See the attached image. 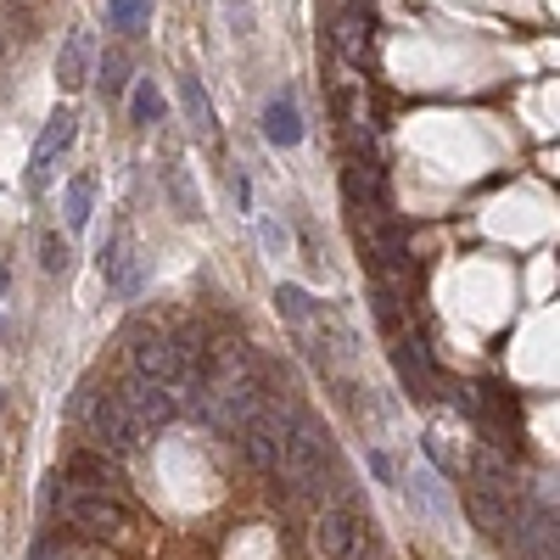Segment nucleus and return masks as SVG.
I'll return each instance as SVG.
<instances>
[{
	"instance_id": "4",
	"label": "nucleus",
	"mask_w": 560,
	"mask_h": 560,
	"mask_svg": "<svg viewBox=\"0 0 560 560\" xmlns=\"http://www.w3.org/2000/svg\"><path fill=\"white\" fill-rule=\"evenodd\" d=\"M73 135H79L73 107H57L51 118H45V129H39V140H34V158H28V191H45V185H51L57 158L73 147Z\"/></svg>"
},
{
	"instance_id": "13",
	"label": "nucleus",
	"mask_w": 560,
	"mask_h": 560,
	"mask_svg": "<svg viewBox=\"0 0 560 560\" xmlns=\"http://www.w3.org/2000/svg\"><path fill=\"white\" fill-rule=\"evenodd\" d=\"M264 140L269 147H298L303 140V113L292 102V90H280V96L264 107Z\"/></svg>"
},
{
	"instance_id": "5",
	"label": "nucleus",
	"mask_w": 560,
	"mask_h": 560,
	"mask_svg": "<svg viewBox=\"0 0 560 560\" xmlns=\"http://www.w3.org/2000/svg\"><path fill=\"white\" fill-rule=\"evenodd\" d=\"M314 544H319L325 560H359V549H364V522H359V510H353L348 499L325 504V510H319V527H314Z\"/></svg>"
},
{
	"instance_id": "2",
	"label": "nucleus",
	"mask_w": 560,
	"mask_h": 560,
	"mask_svg": "<svg viewBox=\"0 0 560 560\" xmlns=\"http://www.w3.org/2000/svg\"><path fill=\"white\" fill-rule=\"evenodd\" d=\"M73 415L84 420V432L96 438V448H102V454H129V448L140 443V427L129 420L124 398H118V393H107V387L96 393V382H84V387H79Z\"/></svg>"
},
{
	"instance_id": "22",
	"label": "nucleus",
	"mask_w": 560,
	"mask_h": 560,
	"mask_svg": "<svg viewBox=\"0 0 560 560\" xmlns=\"http://www.w3.org/2000/svg\"><path fill=\"white\" fill-rule=\"evenodd\" d=\"M364 465H370V477H376L382 488H398V465L387 448H364Z\"/></svg>"
},
{
	"instance_id": "11",
	"label": "nucleus",
	"mask_w": 560,
	"mask_h": 560,
	"mask_svg": "<svg viewBox=\"0 0 560 560\" xmlns=\"http://www.w3.org/2000/svg\"><path fill=\"white\" fill-rule=\"evenodd\" d=\"M179 107H185V118H191V129H197L202 147H219V118H213V102H208V90H202L197 68L179 73Z\"/></svg>"
},
{
	"instance_id": "23",
	"label": "nucleus",
	"mask_w": 560,
	"mask_h": 560,
	"mask_svg": "<svg viewBox=\"0 0 560 560\" xmlns=\"http://www.w3.org/2000/svg\"><path fill=\"white\" fill-rule=\"evenodd\" d=\"M264 242H269V253H287V247H292V230L275 224V219H264Z\"/></svg>"
},
{
	"instance_id": "8",
	"label": "nucleus",
	"mask_w": 560,
	"mask_h": 560,
	"mask_svg": "<svg viewBox=\"0 0 560 560\" xmlns=\"http://www.w3.org/2000/svg\"><path fill=\"white\" fill-rule=\"evenodd\" d=\"M102 275H107V287L118 298H140V287H147V253L129 242V230H118V236L102 247Z\"/></svg>"
},
{
	"instance_id": "26",
	"label": "nucleus",
	"mask_w": 560,
	"mask_h": 560,
	"mask_svg": "<svg viewBox=\"0 0 560 560\" xmlns=\"http://www.w3.org/2000/svg\"><path fill=\"white\" fill-rule=\"evenodd\" d=\"M12 292V269H7V258H0V298Z\"/></svg>"
},
{
	"instance_id": "17",
	"label": "nucleus",
	"mask_w": 560,
	"mask_h": 560,
	"mask_svg": "<svg viewBox=\"0 0 560 560\" xmlns=\"http://www.w3.org/2000/svg\"><path fill=\"white\" fill-rule=\"evenodd\" d=\"M370 303H376V325L387 337H398L404 331V314H398V292H393V280H376L370 275Z\"/></svg>"
},
{
	"instance_id": "1",
	"label": "nucleus",
	"mask_w": 560,
	"mask_h": 560,
	"mask_svg": "<svg viewBox=\"0 0 560 560\" xmlns=\"http://www.w3.org/2000/svg\"><path fill=\"white\" fill-rule=\"evenodd\" d=\"M45 504H57L62 516L90 533V538H118L129 527V504L118 493H96V488H73L62 477H51V488H45Z\"/></svg>"
},
{
	"instance_id": "9",
	"label": "nucleus",
	"mask_w": 560,
	"mask_h": 560,
	"mask_svg": "<svg viewBox=\"0 0 560 560\" xmlns=\"http://www.w3.org/2000/svg\"><path fill=\"white\" fill-rule=\"evenodd\" d=\"M236 443H242V454H247V465L258 477H280V427H275V415H253L247 427L236 432Z\"/></svg>"
},
{
	"instance_id": "25",
	"label": "nucleus",
	"mask_w": 560,
	"mask_h": 560,
	"mask_svg": "<svg viewBox=\"0 0 560 560\" xmlns=\"http://www.w3.org/2000/svg\"><path fill=\"white\" fill-rule=\"evenodd\" d=\"M230 191H236V202H242V213H253V185H247V174L236 168L230 174Z\"/></svg>"
},
{
	"instance_id": "3",
	"label": "nucleus",
	"mask_w": 560,
	"mask_h": 560,
	"mask_svg": "<svg viewBox=\"0 0 560 560\" xmlns=\"http://www.w3.org/2000/svg\"><path fill=\"white\" fill-rule=\"evenodd\" d=\"M124 364H129V382H147V387H168L174 393V353H168V337L158 331V325H129Z\"/></svg>"
},
{
	"instance_id": "19",
	"label": "nucleus",
	"mask_w": 560,
	"mask_h": 560,
	"mask_svg": "<svg viewBox=\"0 0 560 560\" xmlns=\"http://www.w3.org/2000/svg\"><path fill=\"white\" fill-rule=\"evenodd\" d=\"M124 84H129V51L124 45H107L102 51V96H118Z\"/></svg>"
},
{
	"instance_id": "7",
	"label": "nucleus",
	"mask_w": 560,
	"mask_h": 560,
	"mask_svg": "<svg viewBox=\"0 0 560 560\" xmlns=\"http://www.w3.org/2000/svg\"><path fill=\"white\" fill-rule=\"evenodd\" d=\"M113 393L124 398V409H129V420L140 432H163V427H174V415H179V398L168 387H147V382L124 376V387H113Z\"/></svg>"
},
{
	"instance_id": "20",
	"label": "nucleus",
	"mask_w": 560,
	"mask_h": 560,
	"mask_svg": "<svg viewBox=\"0 0 560 560\" xmlns=\"http://www.w3.org/2000/svg\"><path fill=\"white\" fill-rule=\"evenodd\" d=\"M147 18H152V0H107V23H113L118 34L140 28Z\"/></svg>"
},
{
	"instance_id": "18",
	"label": "nucleus",
	"mask_w": 560,
	"mask_h": 560,
	"mask_svg": "<svg viewBox=\"0 0 560 560\" xmlns=\"http://www.w3.org/2000/svg\"><path fill=\"white\" fill-rule=\"evenodd\" d=\"M129 118H135L140 129L163 124V90H158L152 79H140V84H135V96H129Z\"/></svg>"
},
{
	"instance_id": "10",
	"label": "nucleus",
	"mask_w": 560,
	"mask_h": 560,
	"mask_svg": "<svg viewBox=\"0 0 560 560\" xmlns=\"http://www.w3.org/2000/svg\"><path fill=\"white\" fill-rule=\"evenodd\" d=\"M364 34H370V7H337L331 45L342 51V62H348V68H364V62H370V45H364Z\"/></svg>"
},
{
	"instance_id": "24",
	"label": "nucleus",
	"mask_w": 560,
	"mask_h": 560,
	"mask_svg": "<svg viewBox=\"0 0 560 560\" xmlns=\"http://www.w3.org/2000/svg\"><path fill=\"white\" fill-rule=\"evenodd\" d=\"M224 18H230V28H236V34H247V28H253V12H247V0H224Z\"/></svg>"
},
{
	"instance_id": "12",
	"label": "nucleus",
	"mask_w": 560,
	"mask_h": 560,
	"mask_svg": "<svg viewBox=\"0 0 560 560\" xmlns=\"http://www.w3.org/2000/svg\"><path fill=\"white\" fill-rule=\"evenodd\" d=\"M62 482H73V488H96V493H113V488H118L113 454H102V448H73Z\"/></svg>"
},
{
	"instance_id": "16",
	"label": "nucleus",
	"mask_w": 560,
	"mask_h": 560,
	"mask_svg": "<svg viewBox=\"0 0 560 560\" xmlns=\"http://www.w3.org/2000/svg\"><path fill=\"white\" fill-rule=\"evenodd\" d=\"M90 213H96V179L73 174V179H68V197H62V219H68V230H84Z\"/></svg>"
},
{
	"instance_id": "15",
	"label": "nucleus",
	"mask_w": 560,
	"mask_h": 560,
	"mask_svg": "<svg viewBox=\"0 0 560 560\" xmlns=\"http://www.w3.org/2000/svg\"><path fill=\"white\" fill-rule=\"evenodd\" d=\"M84 79H90V34L73 28V34L62 39V51H57V84H62V90H79Z\"/></svg>"
},
{
	"instance_id": "27",
	"label": "nucleus",
	"mask_w": 560,
	"mask_h": 560,
	"mask_svg": "<svg viewBox=\"0 0 560 560\" xmlns=\"http://www.w3.org/2000/svg\"><path fill=\"white\" fill-rule=\"evenodd\" d=\"M0 404H7V393H0Z\"/></svg>"
},
{
	"instance_id": "14",
	"label": "nucleus",
	"mask_w": 560,
	"mask_h": 560,
	"mask_svg": "<svg viewBox=\"0 0 560 560\" xmlns=\"http://www.w3.org/2000/svg\"><path fill=\"white\" fill-rule=\"evenodd\" d=\"M319 308H325V303H314L308 287H292V280H280V287H275V314L287 319L292 331H308V325L319 319Z\"/></svg>"
},
{
	"instance_id": "6",
	"label": "nucleus",
	"mask_w": 560,
	"mask_h": 560,
	"mask_svg": "<svg viewBox=\"0 0 560 560\" xmlns=\"http://www.w3.org/2000/svg\"><path fill=\"white\" fill-rule=\"evenodd\" d=\"M393 370H398V382H404V393L409 398H420L427 404L432 393H438V364H432V353H427V342L420 337H409V331H398L393 337Z\"/></svg>"
},
{
	"instance_id": "21",
	"label": "nucleus",
	"mask_w": 560,
	"mask_h": 560,
	"mask_svg": "<svg viewBox=\"0 0 560 560\" xmlns=\"http://www.w3.org/2000/svg\"><path fill=\"white\" fill-rule=\"evenodd\" d=\"M68 264H73L68 242L57 236V230H45V236H39V269H45V275H68Z\"/></svg>"
}]
</instances>
